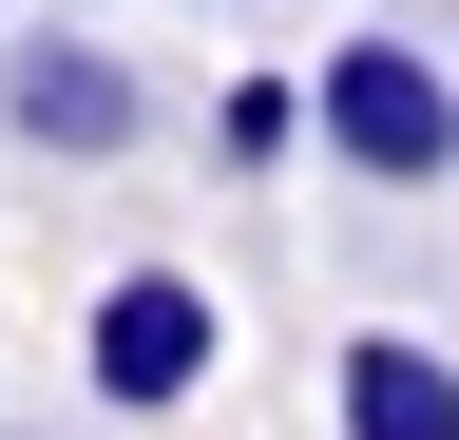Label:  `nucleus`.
I'll list each match as a JSON object with an SVG mask.
<instances>
[{
    "label": "nucleus",
    "instance_id": "f257e3e1",
    "mask_svg": "<svg viewBox=\"0 0 459 440\" xmlns=\"http://www.w3.org/2000/svg\"><path fill=\"white\" fill-rule=\"evenodd\" d=\"M307 116H325V153H344L364 192H440V173H459V77L421 58V39H383V20L307 58Z\"/></svg>",
    "mask_w": 459,
    "mask_h": 440
},
{
    "label": "nucleus",
    "instance_id": "f03ea898",
    "mask_svg": "<svg viewBox=\"0 0 459 440\" xmlns=\"http://www.w3.org/2000/svg\"><path fill=\"white\" fill-rule=\"evenodd\" d=\"M211 364H230V306L192 288V268H115V288H96V325H77V383H96L115 421H172Z\"/></svg>",
    "mask_w": 459,
    "mask_h": 440
},
{
    "label": "nucleus",
    "instance_id": "7ed1b4c3",
    "mask_svg": "<svg viewBox=\"0 0 459 440\" xmlns=\"http://www.w3.org/2000/svg\"><path fill=\"white\" fill-rule=\"evenodd\" d=\"M0 134H20V153H77V173H96V153H134V134H153V96H134V58H115V39L39 20L20 58H0Z\"/></svg>",
    "mask_w": 459,
    "mask_h": 440
},
{
    "label": "nucleus",
    "instance_id": "20e7f679",
    "mask_svg": "<svg viewBox=\"0 0 459 440\" xmlns=\"http://www.w3.org/2000/svg\"><path fill=\"white\" fill-rule=\"evenodd\" d=\"M325 421H344V440H459V345H421V325H364V345L325 364Z\"/></svg>",
    "mask_w": 459,
    "mask_h": 440
},
{
    "label": "nucleus",
    "instance_id": "39448f33",
    "mask_svg": "<svg viewBox=\"0 0 459 440\" xmlns=\"http://www.w3.org/2000/svg\"><path fill=\"white\" fill-rule=\"evenodd\" d=\"M287 134H325V116H307V77H230V96H211V153H230V173H268Z\"/></svg>",
    "mask_w": 459,
    "mask_h": 440
}]
</instances>
